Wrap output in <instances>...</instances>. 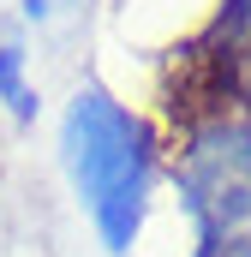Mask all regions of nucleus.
<instances>
[{
	"mask_svg": "<svg viewBox=\"0 0 251 257\" xmlns=\"http://www.w3.org/2000/svg\"><path fill=\"white\" fill-rule=\"evenodd\" d=\"M54 150H60V174L96 245L108 257H132L156 203V180H162L156 120L120 102L108 84H78L60 108Z\"/></svg>",
	"mask_w": 251,
	"mask_h": 257,
	"instance_id": "nucleus-1",
	"label": "nucleus"
},
{
	"mask_svg": "<svg viewBox=\"0 0 251 257\" xmlns=\"http://www.w3.org/2000/svg\"><path fill=\"white\" fill-rule=\"evenodd\" d=\"M191 257H251V114H203L174 150Z\"/></svg>",
	"mask_w": 251,
	"mask_h": 257,
	"instance_id": "nucleus-2",
	"label": "nucleus"
},
{
	"mask_svg": "<svg viewBox=\"0 0 251 257\" xmlns=\"http://www.w3.org/2000/svg\"><path fill=\"white\" fill-rule=\"evenodd\" d=\"M203 60L221 72V84L251 102V0H221L209 36H203Z\"/></svg>",
	"mask_w": 251,
	"mask_h": 257,
	"instance_id": "nucleus-3",
	"label": "nucleus"
},
{
	"mask_svg": "<svg viewBox=\"0 0 251 257\" xmlns=\"http://www.w3.org/2000/svg\"><path fill=\"white\" fill-rule=\"evenodd\" d=\"M0 108L12 126H36V114H42V84L30 72L24 30H0Z\"/></svg>",
	"mask_w": 251,
	"mask_h": 257,
	"instance_id": "nucleus-4",
	"label": "nucleus"
},
{
	"mask_svg": "<svg viewBox=\"0 0 251 257\" xmlns=\"http://www.w3.org/2000/svg\"><path fill=\"white\" fill-rule=\"evenodd\" d=\"M66 12H78V0H18V18L36 24V30H54Z\"/></svg>",
	"mask_w": 251,
	"mask_h": 257,
	"instance_id": "nucleus-5",
	"label": "nucleus"
}]
</instances>
